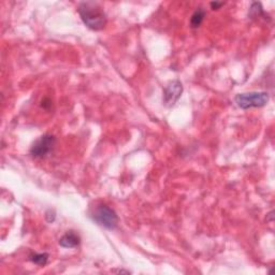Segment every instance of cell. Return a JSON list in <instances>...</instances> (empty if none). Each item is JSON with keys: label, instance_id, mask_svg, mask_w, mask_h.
Here are the masks:
<instances>
[{"label": "cell", "instance_id": "obj_1", "mask_svg": "<svg viewBox=\"0 0 275 275\" xmlns=\"http://www.w3.org/2000/svg\"><path fill=\"white\" fill-rule=\"evenodd\" d=\"M78 12L85 25L93 30H101L106 25V15L102 7L94 2L81 3Z\"/></svg>", "mask_w": 275, "mask_h": 275}, {"label": "cell", "instance_id": "obj_3", "mask_svg": "<svg viewBox=\"0 0 275 275\" xmlns=\"http://www.w3.org/2000/svg\"><path fill=\"white\" fill-rule=\"evenodd\" d=\"M94 221L106 229H115L118 224L116 212L105 205H100L96 208L93 214Z\"/></svg>", "mask_w": 275, "mask_h": 275}, {"label": "cell", "instance_id": "obj_8", "mask_svg": "<svg viewBox=\"0 0 275 275\" xmlns=\"http://www.w3.org/2000/svg\"><path fill=\"white\" fill-rule=\"evenodd\" d=\"M49 254L43 253V254H34L30 257V260L33 262V264L38 265V266H45L47 260H49Z\"/></svg>", "mask_w": 275, "mask_h": 275}, {"label": "cell", "instance_id": "obj_7", "mask_svg": "<svg viewBox=\"0 0 275 275\" xmlns=\"http://www.w3.org/2000/svg\"><path fill=\"white\" fill-rule=\"evenodd\" d=\"M206 17V11L203 9H198L194 12V14L191 15L190 19V26L193 28H198L201 26V24L205 21Z\"/></svg>", "mask_w": 275, "mask_h": 275}, {"label": "cell", "instance_id": "obj_10", "mask_svg": "<svg viewBox=\"0 0 275 275\" xmlns=\"http://www.w3.org/2000/svg\"><path fill=\"white\" fill-rule=\"evenodd\" d=\"M222 6H224V3H217V2H213V3H211V7H212V9H219Z\"/></svg>", "mask_w": 275, "mask_h": 275}, {"label": "cell", "instance_id": "obj_9", "mask_svg": "<svg viewBox=\"0 0 275 275\" xmlns=\"http://www.w3.org/2000/svg\"><path fill=\"white\" fill-rule=\"evenodd\" d=\"M262 13H264V11H262V7L260 4L254 3L252 7H250V15H252L253 17H257Z\"/></svg>", "mask_w": 275, "mask_h": 275}, {"label": "cell", "instance_id": "obj_2", "mask_svg": "<svg viewBox=\"0 0 275 275\" xmlns=\"http://www.w3.org/2000/svg\"><path fill=\"white\" fill-rule=\"evenodd\" d=\"M234 100L239 107L248 110L252 107L265 106L270 100V96L266 91H250L236 95Z\"/></svg>", "mask_w": 275, "mask_h": 275}, {"label": "cell", "instance_id": "obj_6", "mask_svg": "<svg viewBox=\"0 0 275 275\" xmlns=\"http://www.w3.org/2000/svg\"><path fill=\"white\" fill-rule=\"evenodd\" d=\"M81 239L75 231H68L61 239H59V245L65 248H74L79 246Z\"/></svg>", "mask_w": 275, "mask_h": 275}, {"label": "cell", "instance_id": "obj_4", "mask_svg": "<svg viewBox=\"0 0 275 275\" xmlns=\"http://www.w3.org/2000/svg\"><path fill=\"white\" fill-rule=\"evenodd\" d=\"M56 138L53 135L46 134L35 140L30 149V155L34 158H43L47 156L56 145Z\"/></svg>", "mask_w": 275, "mask_h": 275}, {"label": "cell", "instance_id": "obj_5", "mask_svg": "<svg viewBox=\"0 0 275 275\" xmlns=\"http://www.w3.org/2000/svg\"><path fill=\"white\" fill-rule=\"evenodd\" d=\"M183 93V84L181 81L174 80L170 82L163 89V102L167 106H172L181 97Z\"/></svg>", "mask_w": 275, "mask_h": 275}]
</instances>
